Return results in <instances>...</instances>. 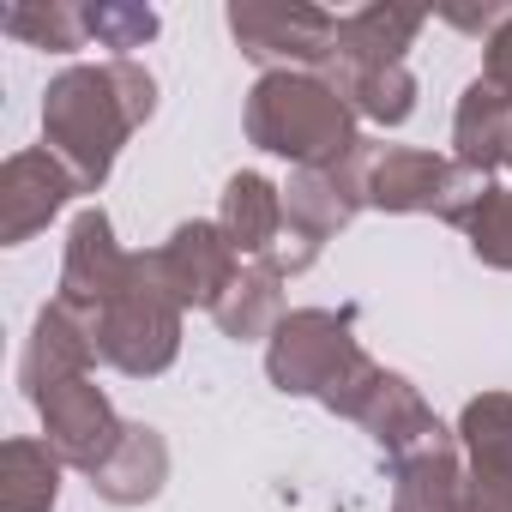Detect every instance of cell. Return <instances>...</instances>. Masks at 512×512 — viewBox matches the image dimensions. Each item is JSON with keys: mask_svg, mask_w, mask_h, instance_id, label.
Segmentation results:
<instances>
[{"mask_svg": "<svg viewBox=\"0 0 512 512\" xmlns=\"http://www.w3.org/2000/svg\"><path fill=\"white\" fill-rule=\"evenodd\" d=\"M85 25H91V31H103L115 49H127V43H139V37H151V31H157V19H151V13H85Z\"/></svg>", "mask_w": 512, "mask_h": 512, "instance_id": "obj_5", "label": "cell"}, {"mask_svg": "<svg viewBox=\"0 0 512 512\" xmlns=\"http://www.w3.org/2000/svg\"><path fill=\"white\" fill-rule=\"evenodd\" d=\"M0 25H7L13 37H31L37 49H79V13H31V7H13L7 19H0Z\"/></svg>", "mask_w": 512, "mask_h": 512, "instance_id": "obj_4", "label": "cell"}, {"mask_svg": "<svg viewBox=\"0 0 512 512\" xmlns=\"http://www.w3.org/2000/svg\"><path fill=\"white\" fill-rule=\"evenodd\" d=\"M121 85V67H109V73H67L55 91H49V103H43V127L79 157V175L85 181H97L103 169H109V157H115V139H121V127L133 121V115H115L109 109V91Z\"/></svg>", "mask_w": 512, "mask_h": 512, "instance_id": "obj_1", "label": "cell"}, {"mask_svg": "<svg viewBox=\"0 0 512 512\" xmlns=\"http://www.w3.org/2000/svg\"><path fill=\"white\" fill-rule=\"evenodd\" d=\"M7 512H43L49 500H55V464H49V452L43 446H31V440H13L7 446Z\"/></svg>", "mask_w": 512, "mask_h": 512, "instance_id": "obj_3", "label": "cell"}, {"mask_svg": "<svg viewBox=\"0 0 512 512\" xmlns=\"http://www.w3.org/2000/svg\"><path fill=\"white\" fill-rule=\"evenodd\" d=\"M61 193H67V181L55 175L49 157H13L7 163V193H0V205H7V241H25L37 223H49Z\"/></svg>", "mask_w": 512, "mask_h": 512, "instance_id": "obj_2", "label": "cell"}]
</instances>
